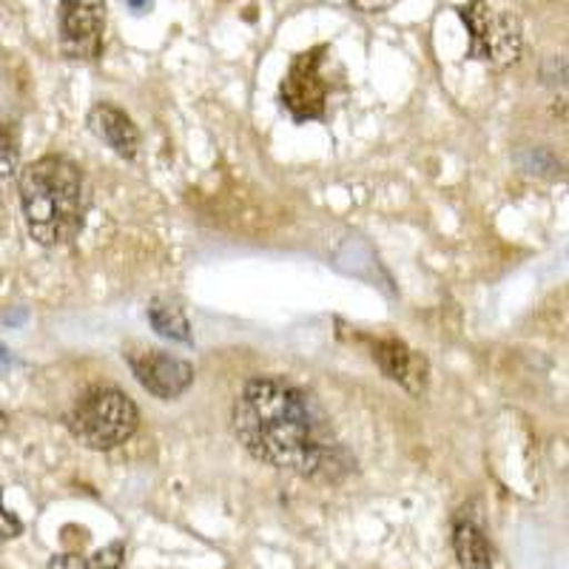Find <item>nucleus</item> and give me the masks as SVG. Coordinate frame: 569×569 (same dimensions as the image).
I'll use <instances>...</instances> for the list:
<instances>
[{
    "instance_id": "1",
    "label": "nucleus",
    "mask_w": 569,
    "mask_h": 569,
    "mask_svg": "<svg viewBox=\"0 0 569 569\" xmlns=\"http://www.w3.org/2000/svg\"><path fill=\"white\" fill-rule=\"evenodd\" d=\"M233 436L248 456L299 479L337 485L356 467L311 390L284 376H257L233 401Z\"/></svg>"
},
{
    "instance_id": "2",
    "label": "nucleus",
    "mask_w": 569,
    "mask_h": 569,
    "mask_svg": "<svg viewBox=\"0 0 569 569\" xmlns=\"http://www.w3.org/2000/svg\"><path fill=\"white\" fill-rule=\"evenodd\" d=\"M27 231L38 246L60 248L80 237L89 213V191L78 162L46 154L29 162L18 180Z\"/></svg>"
},
{
    "instance_id": "3",
    "label": "nucleus",
    "mask_w": 569,
    "mask_h": 569,
    "mask_svg": "<svg viewBox=\"0 0 569 569\" xmlns=\"http://www.w3.org/2000/svg\"><path fill=\"white\" fill-rule=\"evenodd\" d=\"M63 421L80 445L98 453H109L137 433L140 410L134 399L120 388L94 385L74 401V408L66 413Z\"/></svg>"
},
{
    "instance_id": "4",
    "label": "nucleus",
    "mask_w": 569,
    "mask_h": 569,
    "mask_svg": "<svg viewBox=\"0 0 569 569\" xmlns=\"http://www.w3.org/2000/svg\"><path fill=\"white\" fill-rule=\"evenodd\" d=\"M459 18L465 20L470 32L467 58L490 63L496 69L516 63L521 54V23L507 9H492L487 0H470L459 9Z\"/></svg>"
},
{
    "instance_id": "5",
    "label": "nucleus",
    "mask_w": 569,
    "mask_h": 569,
    "mask_svg": "<svg viewBox=\"0 0 569 569\" xmlns=\"http://www.w3.org/2000/svg\"><path fill=\"white\" fill-rule=\"evenodd\" d=\"M328 46H313L308 52L297 54L279 86L282 109L293 117V123L325 120L328 114V80L322 78V54Z\"/></svg>"
},
{
    "instance_id": "6",
    "label": "nucleus",
    "mask_w": 569,
    "mask_h": 569,
    "mask_svg": "<svg viewBox=\"0 0 569 569\" xmlns=\"http://www.w3.org/2000/svg\"><path fill=\"white\" fill-rule=\"evenodd\" d=\"M106 0H60V49L69 60H98L103 52Z\"/></svg>"
},
{
    "instance_id": "7",
    "label": "nucleus",
    "mask_w": 569,
    "mask_h": 569,
    "mask_svg": "<svg viewBox=\"0 0 569 569\" xmlns=\"http://www.w3.org/2000/svg\"><path fill=\"white\" fill-rule=\"evenodd\" d=\"M126 362H129L131 373L140 382L142 390H149L151 396L162 401L180 399L191 385H194L197 373L194 365H188L180 356H171L166 350L140 348L126 350Z\"/></svg>"
},
{
    "instance_id": "8",
    "label": "nucleus",
    "mask_w": 569,
    "mask_h": 569,
    "mask_svg": "<svg viewBox=\"0 0 569 569\" xmlns=\"http://www.w3.org/2000/svg\"><path fill=\"white\" fill-rule=\"evenodd\" d=\"M370 345V356L373 362L379 365L390 382L401 385L408 393L421 396L427 390V382H430V365L421 353H416L413 348L401 342V339H365Z\"/></svg>"
},
{
    "instance_id": "9",
    "label": "nucleus",
    "mask_w": 569,
    "mask_h": 569,
    "mask_svg": "<svg viewBox=\"0 0 569 569\" xmlns=\"http://www.w3.org/2000/svg\"><path fill=\"white\" fill-rule=\"evenodd\" d=\"M89 129L117 157H123V160L131 162L140 154V129H137L134 120L123 109H117L111 103H98L89 111Z\"/></svg>"
},
{
    "instance_id": "10",
    "label": "nucleus",
    "mask_w": 569,
    "mask_h": 569,
    "mask_svg": "<svg viewBox=\"0 0 569 569\" xmlns=\"http://www.w3.org/2000/svg\"><path fill=\"white\" fill-rule=\"evenodd\" d=\"M453 552L456 561L465 569H492V563H496L492 543L487 541L485 530L472 521H456Z\"/></svg>"
},
{
    "instance_id": "11",
    "label": "nucleus",
    "mask_w": 569,
    "mask_h": 569,
    "mask_svg": "<svg viewBox=\"0 0 569 569\" xmlns=\"http://www.w3.org/2000/svg\"><path fill=\"white\" fill-rule=\"evenodd\" d=\"M126 561V543L123 541H111L100 550H94L91 556H83V552H60L49 561L46 569H123Z\"/></svg>"
},
{
    "instance_id": "12",
    "label": "nucleus",
    "mask_w": 569,
    "mask_h": 569,
    "mask_svg": "<svg viewBox=\"0 0 569 569\" xmlns=\"http://www.w3.org/2000/svg\"><path fill=\"white\" fill-rule=\"evenodd\" d=\"M149 322L162 339L191 345V322H188L186 311H182L177 302H169V299H151Z\"/></svg>"
},
{
    "instance_id": "13",
    "label": "nucleus",
    "mask_w": 569,
    "mask_h": 569,
    "mask_svg": "<svg viewBox=\"0 0 569 569\" xmlns=\"http://www.w3.org/2000/svg\"><path fill=\"white\" fill-rule=\"evenodd\" d=\"M14 171H18V142L7 123H0V182L9 180Z\"/></svg>"
},
{
    "instance_id": "14",
    "label": "nucleus",
    "mask_w": 569,
    "mask_h": 569,
    "mask_svg": "<svg viewBox=\"0 0 569 569\" xmlns=\"http://www.w3.org/2000/svg\"><path fill=\"white\" fill-rule=\"evenodd\" d=\"M20 536H23V521L3 507V496H0V541H14Z\"/></svg>"
},
{
    "instance_id": "15",
    "label": "nucleus",
    "mask_w": 569,
    "mask_h": 569,
    "mask_svg": "<svg viewBox=\"0 0 569 569\" xmlns=\"http://www.w3.org/2000/svg\"><path fill=\"white\" fill-rule=\"evenodd\" d=\"M348 3L356 9V12H362V14H382V12H390L399 0H348Z\"/></svg>"
},
{
    "instance_id": "16",
    "label": "nucleus",
    "mask_w": 569,
    "mask_h": 569,
    "mask_svg": "<svg viewBox=\"0 0 569 569\" xmlns=\"http://www.w3.org/2000/svg\"><path fill=\"white\" fill-rule=\"evenodd\" d=\"M129 3V9L134 14H146L151 9V0H126Z\"/></svg>"
},
{
    "instance_id": "17",
    "label": "nucleus",
    "mask_w": 569,
    "mask_h": 569,
    "mask_svg": "<svg viewBox=\"0 0 569 569\" xmlns=\"http://www.w3.org/2000/svg\"><path fill=\"white\" fill-rule=\"evenodd\" d=\"M9 430V416H7V410H0V436L7 433Z\"/></svg>"
},
{
    "instance_id": "18",
    "label": "nucleus",
    "mask_w": 569,
    "mask_h": 569,
    "mask_svg": "<svg viewBox=\"0 0 569 569\" xmlns=\"http://www.w3.org/2000/svg\"><path fill=\"white\" fill-rule=\"evenodd\" d=\"M7 362H12V356H9L7 350L0 348V365H7Z\"/></svg>"
}]
</instances>
